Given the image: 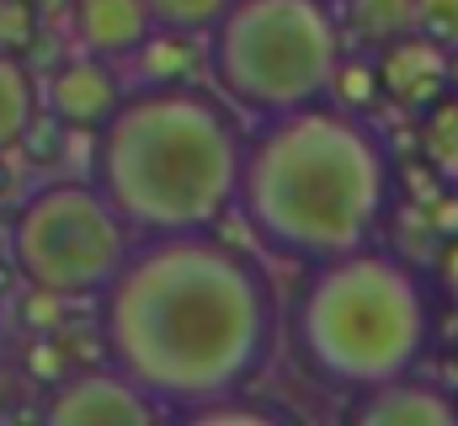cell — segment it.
<instances>
[{
    "instance_id": "6da1fadb",
    "label": "cell",
    "mask_w": 458,
    "mask_h": 426,
    "mask_svg": "<svg viewBox=\"0 0 458 426\" xmlns=\"http://www.w3.org/2000/svg\"><path fill=\"white\" fill-rule=\"evenodd\" d=\"M97 304L107 362L165 416L245 395L283 346L272 267L219 229L139 234Z\"/></svg>"
},
{
    "instance_id": "7a4b0ae2",
    "label": "cell",
    "mask_w": 458,
    "mask_h": 426,
    "mask_svg": "<svg viewBox=\"0 0 458 426\" xmlns=\"http://www.w3.org/2000/svg\"><path fill=\"white\" fill-rule=\"evenodd\" d=\"M394 209V160L362 112L331 97L256 117L245 133L240 198L250 240L283 261H331L373 245Z\"/></svg>"
},
{
    "instance_id": "3957f363",
    "label": "cell",
    "mask_w": 458,
    "mask_h": 426,
    "mask_svg": "<svg viewBox=\"0 0 458 426\" xmlns=\"http://www.w3.org/2000/svg\"><path fill=\"white\" fill-rule=\"evenodd\" d=\"M245 123L214 86H133L97 128L91 182L133 234L219 229L240 198Z\"/></svg>"
},
{
    "instance_id": "277c9868",
    "label": "cell",
    "mask_w": 458,
    "mask_h": 426,
    "mask_svg": "<svg viewBox=\"0 0 458 426\" xmlns=\"http://www.w3.org/2000/svg\"><path fill=\"white\" fill-rule=\"evenodd\" d=\"M288 325L304 368L320 384L368 395L421 368L432 346V299L416 267L373 240L315 261Z\"/></svg>"
},
{
    "instance_id": "5b68a950",
    "label": "cell",
    "mask_w": 458,
    "mask_h": 426,
    "mask_svg": "<svg viewBox=\"0 0 458 426\" xmlns=\"http://www.w3.org/2000/svg\"><path fill=\"white\" fill-rule=\"evenodd\" d=\"M346 27L331 0H229L208 32V86L240 117H277L331 97Z\"/></svg>"
},
{
    "instance_id": "8992f818",
    "label": "cell",
    "mask_w": 458,
    "mask_h": 426,
    "mask_svg": "<svg viewBox=\"0 0 458 426\" xmlns=\"http://www.w3.org/2000/svg\"><path fill=\"white\" fill-rule=\"evenodd\" d=\"M133 240L139 234L97 182L54 176L32 187L11 218V267L21 283L54 288L64 299H102Z\"/></svg>"
},
{
    "instance_id": "52a82bcc",
    "label": "cell",
    "mask_w": 458,
    "mask_h": 426,
    "mask_svg": "<svg viewBox=\"0 0 458 426\" xmlns=\"http://www.w3.org/2000/svg\"><path fill=\"white\" fill-rule=\"evenodd\" d=\"M128 75L117 59H102V54H70L59 59L48 75H38V97H43V112L54 123H64V133H91L113 117L123 97H128Z\"/></svg>"
},
{
    "instance_id": "ba28073f",
    "label": "cell",
    "mask_w": 458,
    "mask_h": 426,
    "mask_svg": "<svg viewBox=\"0 0 458 426\" xmlns=\"http://www.w3.org/2000/svg\"><path fill=\"white\" fill-rule=\"evenodd\" d=\"M160 416L165 411L117 362L64 373L59 389L43 405V422H54V426H149V422H160Z\"/></svg>"
},
{
    "instance_id": "9c48e42d",
    "label": "cell",
    "mask_w": 458,
    "mask_h": 426,
    "mask_svg": "<svg viewBox=\"0 0 458 426\" xmlns=\"http://www.w3.org/2000/svg\"><path fill=\"white\" fill-rule=\"evenodd\" d=\"M378 81H384V91L400 106L427 112L437 97L454 91V86H448V48H443L437 38H427V32H405V38H394V43L384 48Z\"/></svg>"
},
{
    "instance_id": "30bf717a",
    "label": "cell",
    "mask_w": 458,
    "mask_h": 426,
    "mask_svg": "<svg viewBox=\"0 0 458 426\" xmlns=\"http://www.w3.org/2000/svg\"><path fill=\"white\" fill-rule=\"evenodd\" d=\"M133 86H192L208 81V32H187V27H155L128 64Z\"/></svg>"
},
{
    "instance_id": "8fae6325",
    "label": "cell",
    "mask_w": 458,
    "mask_h": 426,
    "mask_svg": "<svg viewBox=\"0 0 458 426\" xmlns=\"http://www.w3.org/2000/svg\"><path fill=\"white\" fill-rule=\"evenodd\" d=\"M357 422H368V426H454L458 400L443 395L437 384L405 373V379H389V384L357 395Z\"/></svg>"
},
{
    "instance_id": "7c38bea8",
    "label": "cell",
    "mask_w": 458,
    "mask_h": 426,
    "mask_svg": "<svg viewBox=\"0 0 458 426\" xmlns=\"http://www.w3.org/2000/svg\"><path fill=\"white\" fill-rule=\"evenodd\" d=\"M155 32L149 0H75V43L86 54H102L128 64V54Z\"/></svg>"
},
{
    "instance_id": "4fadbf2b",
    "label": "cell",
    "mask_w": 458,
    "mask_h": 426,
    "mask_svg": "<svg viewBox=\"0 0 458 426\" xmlns=\"http://www.w3.org/2000/svg\"><path fill=\"white\" fill-rule=\"evenodd\" d=\"M43 112V97H38V75L27 70L21 54H0V149H21L32 117Z\"/></svg>"
},
{
    "instance_id": "5bb4252c",
    "label": "cell",
    "mask_w": 458,
    "mask_h": 426,
    "mask_svg": "<svg viewBox=\"0 0 458 426\" xmlns=\"http://www.w3.org/2000/svg\"><path fill=\"white\" fill-rule=\"evenodd\" d=\"M346 32L368 48H389L394 38L416 32V0H342Z\"/></svg>"
},
{
    "instance_id": "9a60e30c",
    "label": "cell",
    "mask_w": 458,
    "mask_h": 426,
    "mask_svg": "<svg viewBox=\"0 0 458 426\" xmlns=\"http://www.w3.org/2000/svg\"><path fill=\"white\" fill-rule=\"evenodd\" d=\"M378 97H384L378 64H373V59H346L342 54V64H336V75H331V102L368 117V112L378 106Z\"/></svg>"
},
{
    "instance_id": "2e32d148",
    "label": "cell",
    "mask_w": 458,
    "mask_h": 426,
    "mask_svg": "<svg viewBox=\"0 0 458 426\" xmlns=\"http://www.w3.org/2000/svg\"><path fill=\"white\" fill-rule=\"evenodd\" d=\"M43 38V11L32 0H0V54H32Z\"/></svg>"
},
{
    "instance_id": "e0dca14e",
    "label": "cell",
    "mask_w": 458,
    "mask_h": 426,
    "mask_svg": "<svg viewBox=\"0 0 458 426\" xmlns=\"http://www.w3.org/2000/svg\"><path fill=\"white\" fill-rule=\"evenodd\" d=\"M225 11L229 0H149L155 27H187V32H214Z\"/></svg>"
},
{
    "instance_id": "ac0fdd59",
    "label": "cell",
    "mask_w": 458,
    "mask_h": 426,
    "mask_svg": "<svg viewBox=\"0 0 458 426\" xmlns=\"http://www.w3.org/2000/svg\"><path fill=\"white\" fill-rule=\"evenodd\" d=\"M427 149L437 155V166L443 171H454L458 166V97H437V102L427 106Z\"/></svg>"
},
{
    "instance_id": "d6986e66",
    "label": "cell",
    "mask_w": 458,
    "mask_h": 426,
    "mask_svg": "<svg viewBox=\"0 0 458 426\" xmlns=\"http://www.w3.org/2000/svg\"><path fill=\"white\" fill-rule=\"evenodd\" d=\"M416 32H427L443 48H454L458 43V0H416Z\"/></svg>"
},
{
    "instance_id": "ffe728a7",
    "label": "cell",
    "mask_w": 458,
    "mask_h": 426,
    "mask_svg": "<svg viewBox=\"0 0 458 426\" xmlns=\"http://www.w3.org/2000/svg\"><path fill=\"white\" fill-rule=\"evenodd\" d=\"M427 209V218H432V234L448 245V240H458V192H437V198H427L421 203Z\"/></svg>"
},
{
    "instance_id": "44dd1931",
    "label": "cell",
    "mask_w": 458,
    "mask_h": 426,
    "mask_svg": "<svg viewBox=\"0 0 458 426\" xmlns=\"http://www.w3.org/2000/svg\"><path fill=\"white\" fill-rule=\"evenodd\" d=\"M32 5H38V11H43V21H48V16H59V11H64L70 0H32Z\"/></svg>"
},
{
    "instance_id": "7402d4cb",
    "label": "cell",
    "mask_w": 458,
    "mask_h": 426,
    "mask_svg": "<svg viewBox=\"0 0 458 426\" xmlns=\"http://www.w3.org/2000/svg\"><path fill=\"white\" fill-rule=\"evenodd\" d=\"M448 283L458 288V240H448Z\"/></svg>"
},
{
    "instance_id": "603a6c76",
    "label": "cell",
    "mask_w": 458,
    "mask_h": 426,
    "mask_svg": "<svg viewBox=\"0 0 458 426\" xmlns=\"http://www.w3.org/2000/svg\"><path fill=\"white\" fill-rule=\"evenodd\" d=\"M448 86H454V91H458V43H454V48H448Z\"/></svg>"
},
{
    "instance_id": "cb8c5ba5",
    "label": "cell",
    "mask_w": 458,
    "mask_h": 426,
    "mask_svg": "<svg viewBox=\"0 0 458 426\" xmlns=\"http://www.w3.org/2000/svg\"><path fill=\"white\" fill-rule=\"evenodd\" d=\"M5 187H11V166H5V149H0V198H5Z\"/></svg>"
},
{
    "instance_id": "d4e9b609",
    "label": "cell",
    "mask_w": 458,
    "mask_h": 426,
    "mask_svg": "<svg viewBox=\"0 0 458 426\" xmlns=\"http://www.w3.org/2000/svg\"><path fill=\"white\" fill-rule=\"evenodd\" d=\"M331 5H342V0H331Z\"/></svg>"
}]
</instances>
